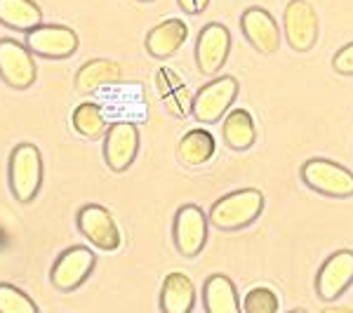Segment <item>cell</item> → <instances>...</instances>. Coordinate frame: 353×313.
<instances>
[{
	"instance_id": "cell-1",
	"label": "cell",
	"mask_w": 353,
	"mask_h": 313,
	"mask_svg": "<svg viewBox=\"0 0 353 313\" xmlns=\"http://www.w3.org/2000/svg\"><path fill=\"white\" fill-rule=\"evenodd\" d=\"M264 212V193L259 189H241L221 196L210 208V224L219 231H241L259 219Z\"/></svg>"
},
{
	"instance_id": "cell-2",
	"label": "cell",
	"mask_w": 353,
	"mask_h": 313,
	"mask_svg": "<svg viewBox=\"0 0 353 313\" xmlns=\"http://www.w3.org/2000/svg\"><path fill=\"white\" fill-rule=\"evenodd\" d=\"M43 184V156L38 146L17 144L10 153V189L19 203H31Z\"/></svg>"
},
{
	"instance_id": "cell-3",
	"label": "cell",
	"mask_w": 353,
	"mask_h": 313,
	"mask_svg": "<svg viewBox=\"0 0 353 313\" xmlns=\"http://www.w3.org/2000/svg\"><path fill=\"white\" fill-rule=\"evenodd\" d=\"M301 181L311 191L327 198L353 196V172L344 165L327 161V158H309L301 165Z\"/></svg>"
},
{
	"instance_id": "cell-4",
	"label": "cell",
	"mask_w": 353,
	"mask_h": 313,
	"mask_svg": "<svg viewBox=\"0 0 353 313\" xmlns=\"http://www.w3.org/2000/svg\"><path fill=\"white\" fill-rule=\"evenodd\" d=\"M238 97V81L233 76H219L203 85L193 94V118L201 125H212L226 116Z\"/></svg>"
},
{
	"instance_id": "cell-5",
	"label": "cell",
	"mask_w": 353,
	"mask_h": 313,
	"mask_svg": "<svg viewBox=\"0 0 353 313\" xmlns=\"http://www.w3.org/2000/svg\"><path fill=\"white\" fill-rule=\"evenodd\" d=\"M283 33L294 52H311L318 43V14L306 0H290L283 12Z\"/></svg>"
},
{
	"instance_id": "cell-6",
	"label": "cell",
	"mask_w": 353,
	"mask_h": 313,
	"mask_svg": "<svg viewBox=\"0 0 353 313\" xmlns=\"http://www.w3.org/2000/svg\"><path fill=\"white\" fill-rule=\"evenodd\" d=\"M208 224L210 219L198 205H181L174 214L172 238L174 248L181 257H198L208 243Z\"/></svg>"
},
{
	"instance_id": "cell-7",
	"label": "cell",
	"mask_w": 353,
	"mask_h": 313,
	"mask_svg": "<svg viewBox=\"0 0 353 313\" xmlns=\"http://www.w3.org/2000/svg\"><path fill=\"white\" fill-rule=\"evenodd\" d=\"M78 231L104 252H116L123 245V233L104 205H83L78 210Z\"/></svg>"
},
{
	"instance_id": "cell-8",
	"label": "cell",
	"mask_w": 353,
	"mask_h": 313,
	"mask_svg": "<svg viewBox=\"0 0 353 313\" xmlns=\"http://www.w3.org/2000/svg\"><path fill=\"white\" fill-rule=\"evenodd\" d=\"M231 52V31L219 21L201 28L196 41V64L203 76H217Z\"/></svg>"
},
{
	"instance_id": "cell-9",
	"label": "cell",
	"mask_w": 353,
	"mask_h": 313,
	"mask_svg": "<svg viewBox=\"0 0 353 313\" xmlns=\"http://www.w3.org/2000/svg\"><path fill=\"white\" fill-rule=\"evenodd\" d=\"M78 33L68 26L41 24L26 33V48L45 59H66L78 52Z\"/></svg>"
},
{
	"instance_id": "cell-10",
	"label": "cell",
	"mask_w": 353,
	"mask_h": 313,
	"mask_svg": "<svg viewBox=\"0 0 353 313\" xmlns=\"http://www.w3.org/2000/svg\"><path fill=\"white\" fill-rule=\"evenodd\" d=\"M38 66L26 45L3 38L0 41V78L14 90H26L36 83Z\"/></svg>"
},
{
	"instance_id": "cell-11",
	"label": "cell",
	"mask_w": 353,
	"mask_h": 313,
	"mask_svg": "<svg viewBox=\"0 0 353 313\" xmlns=\"http://www.w3.org/2000/svg\"><path fill=\"white\" fill-rule=\"evenodd\" d=\"M94 252L90 248L76 245L68 248L57 257L52 273H50V281L57 290L61 292H71L78 290L85 281L90 278V273L94 269Z\"/></svg>"
},
{
	"instance_id": "cell-12",
	"label": "cell",
	"mask_w": 353,
	"mask_h": 313,
	"mask_svg": "<svg viewBox=\"0 0 353 313\" xmlns=\"http://www.w3.org/2000/svg\"><path fill=\"white\" fill-rule=\"evenodd\" d=\"M353 285V250H337L323 261L316 276V292L323 301H334Z\"/></svg>"
},
{
	"instance_id": "cell-13",
	"label": "cell",
	"mask_w": 353,
	"mask_h": 313,
	"mask_svg": "<svg viewBox=\"0 0 353 313\" xmlns=\"http://www.w3.org/2000/svg\"><path fill=\"white\" fill-rule=\"evenodd\" d=\"M139 153V128L134 123H113L104 137V161L113 172H125L132 168Z\"/></svg>"
},
{
	"instance_id": "cell-14",
	"label": "cell",
	"mask_w": 353,
	"mask_h": 313,
	"mask_svg": "<svg viewBox=\"0 0 353 313\" xmlns=\"http://www.w3.org/2000/svg\"><path fill=\"white\" fill-rule=\"evenodd\" d=\"M241 31L259 54H276L281 48V28L269 10L252 5L241 14Z\"/></svg>"
},
{
	"instance_id": "cell-15",
	"label": "cell",
	"mask_w": 353,
	"mask_h": 313,
	"mask_svg": "<svg viewBox=\"0 0 353 313\" xmlns=\"http://www.w3.org/2000/svg\"><path fill=\"white\" fill-rule=\"evenodd\" d=\"M189 38V26L184 24V19H165L161 24H156L146 36V52L156 59H170L181 50V45Z\"/></svg>"
},
{
	"instance_id": "cell-16",
	"label": "cell",
	"mask_w": 353,
	"mask_h": 313,
	"mask_svg": "<svg viewBox=\"0 0 353 313\" xmlns=\"http://www.w3.org/2000/svg\"><path fill=\"white\" fill-rule=\"evenodd\" d=\"M196 306V285L186 273L172 271L165 276L161 287V311L191 313Z\"/></svg>"
},
{
	"instance_id": "cell-17",
	"label": "cell",
	"mask_w": 353,
	"mask_h": 313,
	"mask_svg": "<svg viewBox=\"0 0 353 313\" xmlns=\"http://www.w3.org/2000/svg\"><path fill=\"white\" fill-rule=\"evenodd\" d=\"M123 76V68L118 61L113 59H90L78 68L76 73V90L83 94H92L97 90H101L104 85H111V83H118Z\"/></svg>"
},
{
	"instance_id": "cell-18",
	"label": "cell",
	"mask_w": 353,
	"mask_h": 313,
	"mask_svg": "<svg viewBox=\"0 0 353 313\" xmlns=\"http://www.w3.org/2000/svg\"><path fill=\"white\" fill-rule=\"evenodd\" d=\"M221 137L224 144L233 151H248L257 141V125L248 109H233L224 116L221 123Z\"/></svg>"
},
{
	"instance_id": "cell-19",
	"label": "cell",
	"mask_w": 353,
	"mask_h": 313,
	"mask_svg": "<svg viewBox=\"0 0 353 313\" xmlns=\"http://www.w3.org/2000/svg\"><path fill=\"white\" fill-rule=\"evenodd\" d=\"M203 301L208 313H238L241 299H238L236 285L224 273H212L203 285Z\"/></svg>"
},
{
	"instance_id": "cell-20",
	"label": "cell",
	"mask_w": 353,
	"mask_h": 313,
	"mask_svg": "<svg viewBox=\"0 0 353 313\" xmlns=\"http://www.w3.org/2000/svg\"><path fill=\"white\" fill-rule=\"evenodd\" d=\"M214 151H217V141H214L212 132L205 128L189 130L179 139V158L189 168H201V165L210 163Z\"/></svg>"
},
{
	"instance_id": "cell-21",
	"label": "cell",
	"mask_w": 353,
	"mask_h": 313,
	"mask_svg": "<svg viewBox=\"0 0 353 313\" xmlns=\"http://www.w3.org/2000/svg\"><path fill=\"white\" fill-rule=\"evenodd\" d=\"M0 24L28 33L43 24V12L33 0H0Z\"/></svg>"
},
{
	"instance_id": "cell-22",
	"label": "cell",
	"mask_w": 353,
	"mask_h": 313,
	"mask_svg": "<svg viewBox=\"0 0 353 313\" xmlns=\"http://www.w3.org/2000/svg\"><path fill=\"white\" fill-rule=\"evenodd\" d=\"M71 123H73V130L81 137H88V139H97V137L104 134L106 128H109L104 118V111H101V106L94 104V101H83V104H78L71 116Z\"/></svg>"
},
{
	"instance_id": "cell-23",
	"label": "cell",
	"mask_w": 353,
	"mask_h": 313,
	"mask_svg": "<svg viewBox=\"0 0 353 313\" xmlns=\"http://www.w3.org/2000/svg\"><path fill=\"white\" fill-rule=\"evenodd\" d=\"M38 306L24 290L0 283V313H36Z\"/></svg>"
},
{
	"instance_id": "cell-24",
	"label": "cell",
	"mask_w": 353,
	"mask_h": 313,
	"mask_svg": "<svg viewBox=\"0 0 353 313\" xmlns=\"http://www.w3.org/2000/svg\"><path fill=\"white\" fill-rule=\"evenodd\" d=\"M281 309V299L271 287L257 285L252 287L243 299V311L245 313H276Z\"/></svg>"
},
{
	"instance_id": "cell-25",
	"label": "cell",
	"mask_w": 353,
	"mask_h": 313,
	"mask_svg": "<svg viewBox=\"0 0 353 313\" xmlns=\"http://www.w3.org/2000/svg\"><path fill=\"white\" fill-rule=\"evenodd\" d=\"M163 101H165L168 113H172L174 118H189L193 113V94H191V90L186 88V83L172 90L170 94H165Z\"/></svg>"
},
{
	"instance_id": "cell-26",
	"label": "cell",
	"mask_w": 353,
	"mask_h": 313,
	"mask_svg": "<svg viewBox=\"0 0 353 313\" xmlns=\"http://www.w3.org/2000/svg\"><path fill=\"white\" fill-rule=\"evenodd\" d=\"M179 85H184V81H181V78L176 76L172 68H168V66L158 68V73H156V88H158V94H161V97L170 94L172 90L179 88Z\"/></svg>"
},
{
	"instance_id": "cell-27",
	"label": "cell",
	"mask_w": 353,
	"mask_h": 313,
	"mask_svg": "<svg viewBox=\"0 0 353 313\" xmlns=\"http://www.w3.org/2000/svg\"><path fill=\"white\" fill-rule=\"evenodd\" d=\"M332 68L339 76H353V43H346L332 57Z\"/></svg>"
},
{
	"instance_id": "cell-28",
	"label": "cell",
	"mask_w": 353,
	"mask_h": 313,
	"mask_svg": "<svg viewBox=\"0 0 353 313\" xmlns=\"http://www.w3.org/2000/svg\"><path fill=\"white\" fill-rule=\"evenodd\" d=\"M176 5H179L181 12H186V14H201L208 10L210 0H176Z\"/></svg>"
},
{
	"instance_id": "cell-29",
	"label": "cell",
	"mask_w": 353,
	"mask_h": 313,
	"mask_svg": "<svg viewBox=\"0 0 353 313\" xmlns=\"http://www.w3.org/2000/svg\"><path fill=\"white\" fill-rule=\"evenodd\" d=\"M139 3H151V0H139Z\"/></svg>"
}]
</instances>
